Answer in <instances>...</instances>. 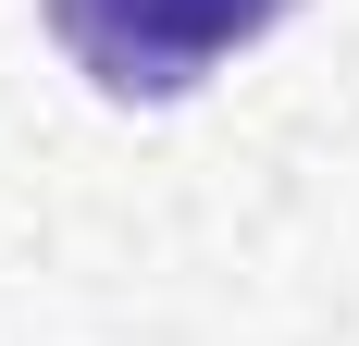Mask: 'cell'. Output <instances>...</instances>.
Wrapping results in <instances>:
<instances>
[{
  "mask_svg": "<svg viewBox=\"0 0 359 346\" xmlns=\"http://www.w3.org/2000/svg\"><path fill=\"white\" fill-rule=\"evenodd\" d=\"M297 0H50V50H62L100 99H186V87H211L236 50L285 25Z\"/></svg>",
  "mask_w": 359,
  "mask_h": 346,
  "instance_id": "obj_1",
  "label": "cell"
}]
</instances>
